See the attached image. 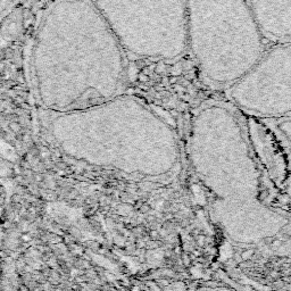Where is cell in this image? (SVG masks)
I'll list each match as a JSON object with an SVG mask.
<instances>
[{"label": "cell", "instance_id": "1", "mask_svg": "<svg viewBox=\"0 0 291 291\" xmlns=\"http://www.w3.org/2000/svg\"><path fill=\"white\" fill-rule=\"evenodd\" d=\"M189 155L212 196L213 219L231 241L259 245L286 229L288 216L264 196L244 121L234 106L214 101L198 110L191 124Z\"/></svg>", "mask_w": 291, "mask_h": 291}, {"label": "cell", "instance_id": "2", "mask_svg": "<svg viewBox=\"0 0 291 291\" xmlns=\"http://www.w3.org/2000/svg\"><path fill=\"white\" fill-rule=\"evenodd\" d=\"M187 31L201 74L216 86H232L265 53L247 0H187Z\"/></svg>", "mask_w": 291, "mask_h": 291}, {"label": "cell", "instance_id": "3", "mask_svg": "<svg viewBox=\"0 0 291 291\" xmlns=\"http://www.w3.org/2000/svg\"><path fill=\"white\" fill-rule=\"evenodd\" d=\"M128 49L174 58L188 47L187 0H91Z\"/></svg>", "mask_w": 291, "mask_h": 291}, {"label": "cell", "instance_id": "4", "mask_svg": "<svg viewBox=\"0 0 291 291\" xmlns=\"http://www.w3.org/2000/svg\"><path fill=\"white\" fill-rule=\"evenodd\" d=\"M235 109L259 117L291 116V41L265 50L259 61L230 86Z\"/></svg>", "mask_w": 291, "mask_h": 291}, {"label": "cell", "instance_id": "5", "mask_svg": "<svg viewBox=\"0 0 291 291\" xmlns=\"http://www.w3.org/2000/svg\"><path fill=\"white\" fill-rule=\"evenodd\" d=\"M242 121L259 169L263 191H266L265 198L273 197L291 205V116L245 114Z\"/></svg>", "mask_w": 291, "mask_h": 291}, {"label": "cell", "instance_id": "6", "mask_svg": "<svg viewBox=\"0 0 291 291\" xmlns=\"http://www.w3.org/2000/svg\"><path fill=\"white\" fill-rule=\"evenodd\" d=\"M264 39L291 41V0H247Z\"/></svg>", "mask_w": 291, "mask_h": 291}, {"label": "cell", "instance_id": "7", "mask_svg": "<svg viewBox=\"0 0 291 291\" xmlns=\"http://www.w3.org/2000/svg\"><path fill=\"white\" fill-rule=\"evenodd\" d=\"M17 0H0V20L13 12Z\"/></svg>", "mask_w": 291, "mask_h": 291}]
</instances>
